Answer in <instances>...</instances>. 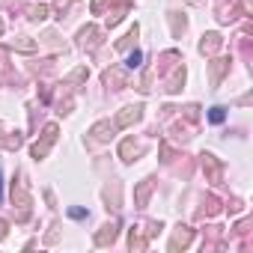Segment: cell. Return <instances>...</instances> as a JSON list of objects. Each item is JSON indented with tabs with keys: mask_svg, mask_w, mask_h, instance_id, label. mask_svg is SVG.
<instances>
[{
	"mask_svg": "<svg viewBox=\"0 0 253 253\" xmlns=\"http://www.w3.org/2000/svg\"><path fill=\"white\" fill-rule=\"evenodd\" d=\"M140 116H143V108H140V105H134V108H122V110L116 113V122H113V125H116V128H128V125H134Z\"/></svg>",
	"mask_w": 253,
	"mask_h": 253,
	"instance_id": "cell-1",
	"label": "cell"
},
{
	"mask_svg": "<svg viewBox=\"0 0 253 253\" xmlns=\"http://www.w3.org/2000/svg\"><path fill=\"white\" fill-rule=\"evenodd\" d=\"M54 140H57V125H48V128H45L42 143H36V146H33V158H36V161H39V158H45V155H48V149L54 146Z\"/></svg>",
	"mask_w": 253,
	"mask_h": 253,
	"instance_id": "cell-2",
	"label": "cell"
},
{
	"mask_svg": "<svg viewBox=\"0 0 253 253\" xmlns=\"http://www.w3.org/2000/svg\"><path fill=\"white\" fill-rule=\"evenodd\" d=\"M90 134H93L96 140H110V137L116 134V125H110V122H96Z\"/></svg>",
	"mask_w": 253,
	"mask_h": 253,
	"instance_id": "cell-3",
	"label": "cell"
},
{
	"mask_svg": "<svg viewBox=\"0 0 253 253\" xmlns=\"http://www.w3.org/2000/svg\"><path fill=\"white\" fill-rule=\"evenodd\" d=\"M217 48H220V36H217V33H206L203 42H200V51H203V54H215Z\"/></svg>",
	"mask_w": 253,
	"mask_h": 253,
	"instance_id": "cell-4",
	"label": "cell"
},
{
	"mask_svg": "<svg viewBox=\"0 0 253 253\" xmlns=\"http://www.w3.org/2000/svg\"><path fill=\"white\" fill-rule=\"evenodd\" d=\"M149 194H152V179H143V182L137 185V191H134V197H137V206H140V209L149 203Z\"/></svg>",
	"mask_w": 253,
	"mask_h": 253,
	"instance_id": "cell-5",
	"label": "cell"
},
{
	"mask_svg": "<svg viewBox=\"0 0 253 253\" xmlns=\"http://www.w3.org/2000/svg\"><path fill=\"white\" fill-rule=\"evenodd\" d=\"M203 170L212 176V182H217V176H220V164L215 161V155H203Z\"/></svg>",
	"mask_w": 253,
	"mask_h": 253,
	"instance_id": "cell-6",
	"label": "cell"
},
{
	"mask_svg": "<svg viewBox=\"0 0 253 253\" xmlns=\"http://www.w3.org/2000/svg\"><path fill=\"white\" fill-rule=\"evenodd\" d=\"M226 69H229V60H215V63H212V83H215V87L220 83V77H223Z\"/></svg>",
	"mask_w": 253,
	"mask_h": 253,
	"instance_id": "cell-7",
	"label": "cell"
},
{
	"mask_svg": "<svg viewBox=\"0 0 253 253\" xmlns=\"http://www.w3.org/2000/svg\"><path fill=\"white\" fill-rule=\"evenodd\" d=\"M191 241V229L188 226H179V232L173 235V241H170V250H176V247H185Z\"/></svg>",
	"mask_w": 253,
	"mask_h": 253,
	"instance_id": "cell-8",
	"label": "cell"
},
{
	"mask_svg": "<svg viewBox=\"0 0 253 253\" xmlns=\"http://www.w3.org/2000/svg\"><path fill=\"white\" fill-rule=\"evenodd\" d=\"M105 83H108V87H110V83H116V87H125V72H122V69L105 72Z\"/></svg>",
	"mask_w": 253,
	"mask_h": 253,
	"instance_id": "cell-9",
	"label": "cell"
},
{
	"mask_svg": "<svg viewBox=\"0 0 253 253\" xmlns=\"http://www.w3.org/2000/svg\"><path fill=\"white\" fill-rule=\"evenodd\" d=\"M96 36H99V30H96V27H83V30H80V45H83V48H87V45H90V48H96V42H99Z\"/></svg>",
	"mask_w": 253,
	"mask_h": 253,
	"instance_id": "cell-10",
	"label": "cell"
},
{
	"mask_svg": "<svg viewBox=\"0 0 253 253\" xmlns=\"http://www.w3.org/2000/svg\"><path fill=\"white\" fill-rule=\"evenodd\" d=\"M140 152V146L134 143V140H122V146H119V155L125 158V161H134V155Z\"/></svg>",
	"mask_w": 253,
	"mask_h": 253,
	"instance_id": "cell-11",
	"label": "cell"
},
{
	"mask_svg": "<svg viewBox=\"0 0 253 253\" xmlns=\"http://www.w3.org/2000/svg\"><path fill=\"white\" fill-rule=\"evenodd\" d=\"M116 238V223H108V226H102V232L96 235V244H108V241H113Z\"/></svg>",
	"mask_w": 253,
	"mask_h": 253,
	"instance_id": "cell-12",
	"label": "cell"
},
{
	"mask_svg": "<svg viewBox=\"0 0 253 253\" xmlns=\"http://www.w3.org/2000/svg\"><path fill=\"white\" fill-rule=\"evenodd\" d=\"M182 83H185V69H176V74L167 80V93H179Z\"/></svg>",
	"mask_w": 253,
	"mask_h": 253,
	"instance_id": "cell-13",
	"label": "cell"
},
{
	"mask_svg": "<svg viewBox=\"0 0 253 253\" xmlns=\"http://www.w3.org/2000/svg\"><path fill=\"white\" fill-rule=\"evenodd\" d=\"M30 18H33V21H45V18H48V6H33V9H30Z\"/></svg>",
	"mask_w": 253,
	"mask_h": 253,
	"instance_id": "cell-14",
	"label": "cell"
},
{
	"mask_svg": "<svg viewBox=\"0 0 253 253\" xmlns=\"http://www.w3.org/2000/svg\"><path fill=\"white\" fill-rule=\"evenodd\" d=\"M15 48H18V51H36V42H30V39L21 36V39H15Z\"/></svg>",
	"mask_w": 253,
	"mask_h": 253,
	"instance_id": "cell-15",
	"label": "cell"
},
{
	"mask_svg": "<svg viewBox=\"0 0 253 253\" xmlns=\"http://www.w3.org/2000/svg\"><path fill=\"white\" fill-rule=\"evenodd\" d=\"M131 39H137V27H131V30H128V36H125V39H122V42H119L116 48H119V51H125V48L131 45Z\"/></svg>",
	"mask_w": 253,
	"mask_h": 253,
	"instance_id": "cell-16",
	"label": "cell"
},
{
	"mask_svg": "<svg viewBox=\"0 0 253 253\" xmlns=\"http://www.w3.org/2000/svg\"><path fill=\"white\" fill-rule=\"evenodd\" d=\"M209 119H212V122H223V108H212Z\"/></svg>",
	"mask_w": 253,
	"mask_h": 253,
	"instance_id": "cell-17",
	"label": "cell"
},
{
	"mask_svg": "<svg viewBox=\"0 0 253 253\" xmlns=\"http://www.w3.org/2000/svg\"><path fill=\"white\" fill-rule=\"evenodd\" d=\"M140 66V51H134L131 57H128V69H137Z\"/></svg>",
	"mask_w": 253,
	"mask_h": 253,
	"instance_id": "cell-18",
	"label": "cell"
},
{
	"mask_svg": "<svg viewBox=\"0 0 253 253\" xmlns=\"http://www.w3.org/2000/svg\"><path fill=\"white\" fill-rule=\"evenodd\" d=\"M83 77H87V69H74L69 80H83Z\"/></svg>",
	"mask_w": 253,
	"mask_h": 253,
	"instance_id": "cell-19",
	"label": "cell"
},
{
	"mask_svg": "<svg viewBox=\"0 0 253 253\" xmlns=\"http://www.w3.org/2000/svg\"><path fill=\"white\" fill-rule=\"evenodd\" d=\"M0 238H6V220H0Z\"/></svg>",
	"mask_w": 253,
	"mask_h": 253,
	"instance_id": "cell-20",
	"label": "cell"
},
{
	"mask_svg": "<svg viewBox=\"0 0 253 253\" xmlns=\"http://www.w3.org/2000/svg\"><path fill=\"white\" fill-rule=\"evenodd\" d=\"M3 3H9V0H0V6H3Z\"/></svg>",
	"mask_w": 253,
	"mask_h": 253,
	"instance_id": "cell-21",
	"label": "cell"
},
{
	"mask_svg": "<svg viewBox=\"0 0 253 253\" xmlns=\"http://www.w3.org/2000/svg\"><path fill=\"white\" fill-rule=\"evenodd\" d=\"M0 33H3V21H0Z\"/></svg>",
	"mask_w": 253,
	"mask_h": 253,
	"instance_id": "cell-22",
	"label": "cell"
}]
</instances>
